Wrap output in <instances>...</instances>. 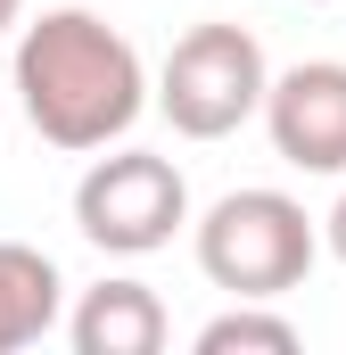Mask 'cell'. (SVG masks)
Here are the masks:
<instances>
[{
  "label": "cell",
  "mask_w": 346,
  "mask_h": 355,
  "mask_svg": "<svg viewBox=\"0 0 346 355\" xmlns=\"http://www.w3.org/2000/svg\"><path fill=\"white\" fill-rule=\"evenodd\" d=\"M17 107L25 124L66 149V157H91L107 141H124L149 107V67L140 50L91 17V8H42L25 33H17Z\"/></svg>",
  "instance_id": "cell-1"
},
{
  "label": "cell",
  "mask_w": 346,
  "mask_h": 355,
  "mask_svg": "<svg viewBox=\"0 0 346 355\" xmlns=\"http://www.w3.org/2000/svg\"><path fill=\"white\" fill-rule=\"evenodd\" d=\"M190 248H198V272H206L223 297L272 306V297L305 289V272L322 257V223H313L289 190H231V198H215V207L198 215Z\"/></svg>",
  "instance_id": "cell-2"
},
{
  "label": "cell",
  "mask_w": 346,
  "mask_h": 355,
  "mask_svg": "<svg viewBox=\"0 0 346 355\" xmlns=\"http://www.w3.org/2000/svg\"><path fill=\"white\" fill-rule=\"evenodd\" d=\"M264 83L272 67L248 25H190L157 67V116L181 141H231L264 107Z\"/></svg>",
  "instance_id": "cell-3"
},
{
  "label": "cell",
  "mask_w": 346,
  "mask_h": 355,
  "mask_svg": "<svg viewBox=\"0 0 346 355\" xmlns=\"http://www.w3.org/2000/svg\"><path fill=\"white\" fill-rule=\"evenodd\" d=\"M181 223H190V182L157 149L91 157V174L75 182V232L99 257H157V248H173Z\"/></svg>",
  "instance_id": "cell-4"
},
{
  "label": "cell",
  "mask_w": 346,
  "mask_h": 355,
  "mask_svg": "<svg viewBox=\"0 0 346 355\" xmlns=\"http://www.w3.org/2000/svg\"><path fill=\"white\" fill-rule=\"evenodd\" d=\"M256 116L297 174H346V58H297L264 83Z\"/></svg>",
  "instance_id": "cell-5"
},
{
  "label": "cell",
  "mask_w": 346,
  "mask_h": 355,
  "mask_svg": "<svg viewBox=\"0 0 346 355\" xmlns=\"http://www.w3.org/2000/svg\"><path fill=\"white\" fill-rule=\"evenodd\" d=\"M165 331H173L165 297L149 281H99V289H83V306L66 314L75 355H157Z\"/></svg>",
  "instance_id": "cell-6"
},
{
  "label": "cell",
  "mask_w": 346,
  "mask_h": 355,
  "mask_svg": "<svg viewBox=\"0 0 346 355\" xmlns=\"http://www.w3.org/2000/svg\"><path fill=\"white\" fill-rule=\"evenodd\" d=\"M58 306H66L58 265L42 248H25V240H0V355L50 339L58 331Z\"/></svg>",
  "instance_id": "cell-7"
},
{
  "label": "cell",
  "mask_w": 346,
  "mask_h": 355,
  "mask_svg": "<svg viewBox=\"0 0 346 355\" xmlns=\"http://www.w3.org/2000/svg\"><path fill=\"white\" fill-rule=\"evenodd\" d=\"M231 347H256V355H289L297 347V322L289 314H264L256 297H239L231 314H215L198 331V355H231Z\"/></svg>",
  "instance_id": "cell-8"
},
{
  "label": "cell",
  "mask_w": 346,
  "mask_h": 355,
  "mask_svg": "<svg viewBox=\"0 0 346 355\" xmlns=\"http://www.w3.org/2000/svg\"><path fill=\"white\" fill-rule=\"evenodd\" d=\"M322 248H330V257H338V265H346V190H338V207L322 215Z\"/></svg>",
  "instance_id": "cell-9"
},
{
  "label": "cell",
  "mask_w": 346,
  "mask_h": 355,
  "mask_svg": "<svg viewBox=\"0 0 346 355\" xmlns=\"http://www.w3.org/2000/svg\"><path fill=\"white\" fill-rule=\"evenodd\" d=\"M17 17H25V0H0V42L17 33Z\"/></svg>",
  "instance_id": "cell-10"
},
{
  "label": "cell",
  "mask_w": 346,
  "mask_h": 355,
  "mask_svg": "<svg viewBox=\"0 0 346 355\" xmlns=\"http://www.w3.org/2000/svg\"><path fill=\"white\" fill-rule=\"evenodd\" d=\"M313 8H322V0H313Z\"/></svg>",
  "instance_id": "cell-11"
}]
</instances>
